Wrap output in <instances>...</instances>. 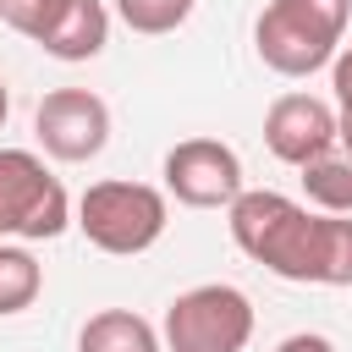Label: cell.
<instances>
[{
    "label": "cell",
    "instance_id": "obj_1",
    "mask_svg": "<svg viewBox=\"0 0 352 352\" xmlns=\"http://www.w3.org/2000/svg\"><path fill=\"white\" fill-rule=\"evenodd\" d=\"M231 242L280 280L297 286H352V220L308 209L270 187H242L226 204Z\"/></svg>",
    "mask_w": 352,
    "mask_h": 352
},
{
    "label": "cell",
    "instance_id": "obj_2",
    "mask_svg": "<svg viewBox=\"0 0 352 352\" xmlns=\"http://www.w3.org/2000/svg\"><path fill=\"white\" fill-rule=\"evenodd\" d=\"M352 0H270L253 22V50L280 77H314L346 38Z\"/></svg>",
    "mask_w": 352,
    "mask_h": 352
},
{
    "label": "cell",
    "instance_id": "obj_3",
    "mask_svg": "<svg viewBox=\"0 0 352 352\" xmlns=\"http://www.w3.org/2000/svg\"><path fill=\"white\" fill-rule=\"evenodd\" d=\"M165 220H170V204H165L160 187H148V182H94L77 198V220L72 226L99 253L132 258V253H148L165 236Z\"/></svg>",
    "mask_w": 352,
    "mask_h": 352
},
{
    "label": "cell",
    "instance_id": "obj_4",
    "mask_svg": "<svg viewBox=\"0 0 352 352\" xmlns=\"http://www.w3.org/2000/svg\"><path fill=\"white\" fill-rule=\"evenodd\" d=\"M72 226L60 176L33 148H0V242H50Z\"/></svg>",
    "mask_w": 352,
    "mask_h": 352
},
{
    "label": "cell",
    "instance_id": "obj_5",
    "mask_svg": "<svg viewBox=\"0 0 352 352\" xmlns=\"http://www.w3.org/2000/svg\"><path fill=\"white\" fill-rule=\"evenodd\" d=\"M160 341H165V352H242L253 341V302L242 286L204 280V286L170 297Z\"/></svg>",
    "mask_w": 352,
    "mask_h": 352
},
{
    "label": "cell",
    "instance_id": "obj_6",
    "mask_svg": "<svg viewBox=\"0 0 352 352\" xmlns=\"http://www.w3.org/2000/svg\"><path fill=\"white\" fill-rule=\"evenodd\" d=\"M38 148L60 165H88L110 143V104L94 88H50L33 110Z\"/></svg>",
    "mask_w": 352,
    "mask_h": 352
},
{
    "label": "cell",
    "instance_id": "obj_7",
    "mask_svg": "<svg viewBox=\"0 0 352 352\" xmlns=\"http://www.w3.org/2000/svg\"><path fill=\"white\" fill-rule=\"evenodd\" d=\"M165 192L187 209H226L242 192V160L220 138H182L165 154Z\"/></svg>",
    "mask_w": 352,
    "mask_h": 352
},
{
    "label": "cell",
    "instance_id": "obj_8",
    "mask_svg": "<svg viewBox=\"0 0 352 352\" xmlns=\"http://www.w3.org/2000/svg\"><path fill=\"white\" fill-rule=\"evenodd\" d=\"M264 148L292 170L336 148V104H324L319 94H280L264 110Z\"/></svg>",
    "mask_w": 352,
    "mask_h": 352
},
{
    "label": "cell",
    "instance_id": "obj_9",
    "mask_svg": "<svg viewBox=\"0 0 352 352\" xmlns=\"http://www.w3.org/2000/svg\"><path fill=\"white\" fill-rule=\"evenodd\" d=\"M110 44V6L104 0H66V11L55 16V28L44 33V55L55 60H94Z\"/></svg>",
    "mask_w": 352,
    "mask_h": 352
},
{
    "label": "cell",
    "instance_id": "obj_10",
    "mask_svg": "<svg viewBox=\"0 0 352 352\" xmlns=\"http://www.w3.org/2000/svg\"><path fill=\"white\" fill-rule=\"evenodd\" d=\"M77 352H165L160 330L132 308H99L77 330Z\"/></svg>",
    "mask_w": 352,
    "mask_h": 352
},
{
    "label": "cell",
    "instance_id": "obj_11",
    "mask_svg": "<svg viewBox=\"0 0 352 352\" xmlns=\"http://www.w3.org/2000/svg\"><path fill=\"white\" fill-rule=\"evenodd\" d=\"M302 170V192H308V204L314 209H324V214H352V154L336 143V148H324V154H314L308 165H297Z\"/></svg>",
    "mask_w": 352,
    "mask_h": 352
},
{
    "label": "cell",
    "instance_id": "obj_12",
    "mask_svg": "<svg viewBox=\"0 0 352 352\" xmlns=\"http://www.w3.org/2000/svg\"><path fill=\"white\" fill-rule=\"evenodd\" d=\"M44 292V264L33 258L28 242H0V319L33 308Z\"/></svg>",
    "mask_w": 352,
    "mask_h": 352
},
{
    "label": "cell",
    "instance_id": "obj_13",
    "mask_svg": "<svg viewBox=\"0 0 352 352\" xmlns=\"http://www.w3.org/2000/svg\"><path fill=\"white\" fill-rule=\"evenodd\" d=\"M198 0H116V16L143 33V38H160V33H176L187 16H192Z\"/></svg>",
    "mask_w": 352,
    "mask_h": 352
},
{
    "label": "cell",
    "instance_id": "obj_14",
    "mask_svg": "<svg viewBox=\"0 0 352 352\" xmlns=\"http://www.w3.org/2000/svg\"><path fill=\"white\" fill-rule=\"evenodd\" d=\"M60 11H66V0H0V22L33 44H44V33L55 28Z\"/></svg>",
    "mask_w": 352,
    "mask_h": 352
},
{
    "label": "cell",
    "instance_id": "obj_15",
    "mask_svg": "<svg viewBox=\"0 0 352 352\" xmlns=\"http://www.w3.org/2000/svg\"><path fill=\"white\" fill-rule=\"evenodd\" d=\"M330 94H336V143L352 154V44H341L330 60Z\"/></svg>",
    "mask_w": 352,
    "mask_h": 352
},
{
    "label": "cell",
    "instance_id": "obj_16",
    "mask_svg": "<svg viewBox=\"0 0 352 352\" xmlns=\"http://www.w3.org/2000/svg\"><path fill=\"white\" fill-rule=\"evenodd\" d=\"M275 352H336V341L319 336V330H297V336H286Z\"/></svg>",
    "mask_w": 352,
    "mask_h": 352
},
{
    "label": "cell",
    "instance_id": "obj_17",
    "mask_svg": "<svg viewBox=\"0 0 352 352\" xmlns=\"http://www.w3.org/2000/svg\"><path fill=\"white\" fill-rule=\"evenodd\" d=\"M6 116H11V94H6V82H0V126H6Z\"/></svg>",
    "mask_w": 352,
    "mask_h": 352
}]
</instances>
